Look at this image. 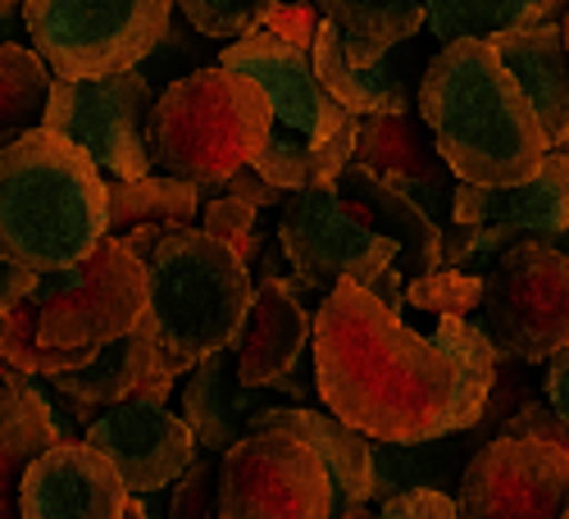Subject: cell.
<instances>
[{"mask_svg":"<svg viewBox=\"0 0 569 519\" xmlns=\"http://www.w3.org/2000/svg\"><path fill=\"white\" fill-rule=\"evenodd\" d=\"M310 356L319 401L383 442L429 438L460 379L456 356L433 333L410 328L356 278L323 292Z\"/></svg>","mask_w":569,"mask_h":519,"instance_id":"obj_1","label":"cell"},{"mask_svg":"<svg viewBox=\"0 0 569 519\" xmlns=\"http://www.w3.org/2000/svg\"><path fill=\"white\" fill-rule=\"evenodd\" d=\"M419 114L460 182H525L547 156L551 137L529 91L506 69L488 37L447 41L419 78Z\"/></svg>","mask_w":569,"mask_h":519,"instance_id":"obj_2","label":"cell"},{"mask_svg":"<svg viewBox=\"0 0 569 519\" xmlns=\"http://www.w3.org/2000/svg\"><path fill=\"white\" fill-rule=\"evenodd\" d=\"M110 238V173L73 137L28 128L0 151V256L37 273L78 265Z\"/></svg>","mask_w":569,"mask_h":519,"instance_id":"obj_3","label":"cell"},{"mask_svg":"<svg viewBox=\"0 0 569 519\" xmlns=\"http://www.w3.org/2000/svg\"><path fill=\"white\" fill-rule=\"evenodd\" d=\"M219 64L251 73L273 106V132L256 169L282 192H306L315 182H333L356 164L360 114H351L315 73V56L269 28L223 46Z\"/></svg>","mask_w":569,"mask_h":519,"instance_id":"obj_4","label":"cell"},{"mask_svg":"<svg viewBox=\"0 0 569 519\" xmlns=\"http://www.w3.org/2000/svg\"><path fill=\"white\" fill-rule=\"evenodd\" d=\"M147 278L151 301L137 323L151 328L178 379H187L206 356L232 347L256 297L251 260L197 223H169L147 256Z\"/></svg>","mask_w":569,"mask_h":519,"instance_id":"obj_5","label":"cell"},{"mask_svg":"<svg viewBox=\"0 0 569 519\" xmlns=\"http://www.w3.org/2000/svg\"><path fill=\"white\" fill-rule=\"evenodd\" d=\"M273 132V106L251 73L228 64L197 69L164 87L147 119L156 173H173L214 192L219 182L256 164Z\"/></svg>","mask_w":569,"mask_h":519,"instance_id":"obj_6","label":"cell"},{"mask_svg":"<svg viewBox=\"0 0 569 519\" xmlns=\"http://www.w3.org/2000/svg\"><path fill=\"white\" fill-rule=\"evenodd\" d=\"M32 301H37L41 342L78 369L110 342L128 338L137 319L147 315L151 301L147 260L119 232H110L87 260L41 273Z\"/></svg>","mask_w":569,"mask_h":519,"instance_id":"obj_7","label":"cell"},{"mask_svg":"<svg viewBox=\"0 0 569 519\" xmlns=\"http://www.w3.org/2000/svg\"><path fill=\"white\" fill-rule=\"evenodd\" d=\"M173 10L178 0H23V28L56 78H106L151 60Z\"/></svg>","mask_w":569,"mask_h":519,"instance_id":"obj_8","label":"cell"},{"mask_svg":"<svg viewBox=\"0 0 569 519\" xmlns=\"http://www.w3.org/2000/svg\"><path fill=\"white\" fill-rule=\"evenodd\" d=\"M479 319L501 365H538L569 342V251L551 238L506 247L488 269Z\"/></svg>","mask_w":569,"mask_h":519,"instance_id":"obj_9","label":"cell"},{"mask_svg":"<svg viewBox=\"0 0 569 519\" xmlns=\"http://www.w3.org/2000/svg\"><path fill=\"white\" fill-rule=\"evenodd\" d=\"M219 519H338L323 456L288 429H251L219 456Z\"/></svg>","mask_w":569,"mask_h":519,"instance_id":"obj_10","label":"cell"},{"mask_svg":"<svg viewBox=\"0 0 569 519\" xmlns=\"http://www.w3.org/2000/svg\"><path fill=\"white\" fill-rule=\"evenodd\" d=\"M565 223H569V151H551L525 182H510V187H483V182L456 178L451 223H447V265L488 269L506 247L529 238H556Z\"/></svg>","mask_w":569,"mask_h":519,"instance_id":"obj_11","label":"cell"},{"mask_svg":"<svg viewBox=\"0 0 569 519\" xmlns=\"http://www.w3.org/2000/svg\"><path fill=\"white\" fill-rule=\"evenodd\" d=\"M156 101L160 97L141 69L106 78H56L41 123L73 137L110 178H147L156 173L147 147V119Z\"/></svg>","mask_w":569,"mask_h":519,"instance_id":"obj_12","label":"cell"},{"mask_svg":"<svg viewBox=\"0 0 569 519\" xmlns=\"http://www.w3.org/2000/svg\"><path fill=\"white\" fill-rule=\"evenodd\" d=\"M278 247L315 292H333L342 278L369 288L378 273H388L401 260V247L392 238L342 206L338 178L292 192V201L278 210Z\"/></svg>","mask_w":569,"mask_h":519,"instance_id":"obj_13","label":"cell"},{"mask_svg":"<svg viewBox=\"0 0 569 519\" xmlns=\"http://www.w3.org/2000/svg\"><path fill=\"white\" fill-rule=\"evenodd\" d=\"M456 501L465 519H560L569 501V451L501 429L469 456Z\"/></svg>","mask_w":569,"mask_h":519,"instance_id":"obj_14","label":"cell"},{"mask_svg":"<svg viewBox=\"0 0 569 519\" xmlns=\"http://www.w3.org/2000/svg\"><path fill=\"white\" fill-rule=\"evenodd\" d=\"M82 438L97 442L119 465L123 483L137 497L169 492L187 475V469H192V460L201 456L197 429L187 419H178L156 397L123 401V406H110L101 415H91Z\"/></svg>","mask_w":569,"mask_h":519,"instance_id":"obj_15","label":"cell"},{"mask_svg":"<svg viewBox=\"0 0 569 519\" xmlns=\"http://www.w3.org/2000/svg\"><path fill=\"white\" fill-rule=\"evenodd\" d=\"M132 488L87 438L46 447L19 479V519H123Z\"/></svg>","mask_w":569,"mask_h":519,"instance_id":"obj_16","label":"cell"},{"mask_svg":"<svg viewBox=\"0 0 569 519\" xmlns=\"http://www.w3.org/2000/svg\"><path fill=\"white\" fill-rule=\"evenodd\" d=\"M278 251L264 247V265L256 273V297H251V310L242 319L232 338V351H237V369L251 388H273V379H282L301 356L306 347L315 342V315L319 306L310 310L306 301V282L301 278H282L278 273Z\"/></svg>","mask_w":569,"mask_h":519,"instance_id":"obj_17","label":"cell"},{"mask_svg":"<svg viewBox=\"0 0 569 519\" xmlns=\"http://www.w3.org/2000/svg\"><path fill=\"white\" fill-rule=\"evenodd\" d=\"M51 388L87 423L91 415H101L110 406H123V401H141V397L169 401V392L178 388V373L169 369L160 342L151 338V328L137 323L128 338L110 342L106 351H97L87 365L56 373Z\"/></svg>","mask_w":569,"mask_h":519,"instance_id":"obj_18","label":"cell"},{"mask_svg":"<svg viewBox=\"0 0 569 519\" xmlns=\"http://www.w3.org/2000/svg\"><path fill=\"white\" fill-rule=\"evenodd\" d=\"M356 160L392 178L401 192H410L433 219L451 223V164L438 151V137L423 114H369L360 119V147Z\"/></svg>","mask_w":569,"mask_h":519,"instance_id":"obj_19","label":"cell"},{"mask_svg":"<svg viewBox=\"0 0 569 519\" xmlns=\"http://www.w3.org/2000/svg\"><path fill=\"white\" fill-rule=\"evenodd\" d=\"M338 192L351 214H360L369 228H378L383 238H392L401 247L397 265L406 269V278H429L447 265V223L433 219L410 192H401L392 178L356 160L338 178Z\"/></svg>","mask_w":569,"mask_h":519,"instance_id":"obj_20","label":"cell"},{"mask_svg":"<svg viewBox=\"0 0 569 519\" xmlns=\"http://www.w3.org/2000/svg\"><path fill=\"white\" fill-rule=\"evenodd\" d=\"M269 392L273 388H251L237 369V351L223 347L182 379V419L197 429L206 456H223L237 438L251 433V419L269 406Z\"/></svg>","mask_w":569,"mask_h":519,"instance_id":"obj_21","label":"cell"},{"mask_svg":"<svg viewBox=\"0 0 569 519\" xmlns=\"http://www.w3.org/2000/svg\"><path fill=\"white\" fill-rule=\"evenodd\" d=\"M492 41V51L506 60V69L529 91V101L551 137V151H565L569 141V46L560 23H529L506 28Z\"/></svg>","mask_w":569,"mask_h":519,"instance_id":"obj_22","label":"cell"},{"mask_svg":"<svg viewBox=\"0 0 569 519\" xmlns=\"http://www.w3.org/2000/svg\"><path fill=\"white\" fill-rule=\"evenodd\" d=\"M251 429H288L323 456L328 475H333V492H338V519L351 506L373 501V438L351 429L333 410L323 415L310 406H264L251 419Z\"/></svg>","mask_w":569,"mask_h":519,"instance_id":"obj_23","label":"cell"},{"mask_svg":"<svg viewBox=\"0 0 569 519\" xmlns=\"http://www.w3.org/2000/svg\"><path fill=\"white\" fill-rule=\"evenodd\" d=\"M310 56H315L319 82L333 91V97L351 114L369 119V114H401V110H410V91H406V78L397 69L392 51L388 56L360 51V46L333 19H323L319 41H315Z\"/></svg>","mask_w":569,"mask_h":519,"instance_id":"obj_24","label":"cell"},{"mask_svg":"<svg viewBox=\"0 0 569 519\" xmlns=\"http://www.w3.org/2000/svg\"><path fill=\"white\" fill-rule=\"evenodd\" d=\"M64 397L51 388V379H37V373H23L14 365H6V429H0V447H6V492L10 501H19L14 488V469H28L46 447L78 438V429L87 423L60 406Z\"/></svg>","mask_w":569,"mask_h":519,"instance_id":"obj_25","label":"cell"},{"mask_svg":"<svg viewBox=\"0 0 569 519\" xmlns=\"http://www.w3.org/2000/svg\"><path fill=\"white\" fill-rule=\"evenodd\" d=\"M488 438L473 429L465 433H442V438H410V442H383L373 438V497L388 501L410 488H442L456 492L469 456Z\"/></svg>","mask_w":569,"mask_h":519,"instance_id":"obj_26","label":"cell"},{"mask_svg":"<svg viewBox=\"0 0 569 519\" xmlns=\"http://www.w3.org/2000/svg\"><path fill=\"white\" fill-rule=\"evenodd\" d=\"M433 338L456 356L460 379H456V392H451L447 410L433 419L429 438L465 433V429H473V423H483V415H488V397H492L497 373H501V351L473 315H438Z\"/></svg>","mask_w":569,"mask_h":519,"instance_id":"obj_27","label":"cell"},{"mask_svg":"<svg viewBox=\"0 0 569 519\" xmlns=\"http://www.w3.org/2000/svg\"><path fill=\"white\" fill-rule=\"evenodd\" d=\"M315 6L369 56H388L392 46L429 28V0H315Z\"/></svg>","mask_w":569,"mask_h":519,"instance_id":"obj_28","label":"cell"},{"mask_svg":"<svg viewBox=\"0 0 569 519\" xmlns=\"http://www.w3.org/2000/svg\"><path fill=\"white\" fill-rule=\"evenodd\" d=\"M569 0H429V32L447 46L460 37H497L506 28L547 23Z\"/></svg>","mask_w":569,"mask_h":519,"instance_id":"obj_29","label":"cell"},{"mask_svg":"<svg viewBox=\"0 0 569 519\" xmlns=\"http://www.w3.org/2000/svg\"><path fill=\"white\" fill-rule=\"evenodd\" d=\"M201 187L173 178V173H147V178H110V232L151 223V219H169V223H192V214L201 210Z\"/></svg>","mask_w":569,"mask_h":519,"instance_id":"obj_30","label":"cell"},{"mask_svg":"<svg viewBox=\"0 0 569 519\" xmlns=\"http://www.w3.org/2000/svg\"><path fill=\"white\" fill-rule=\"evenodd\" d=\"M56 69L41 60V51H28L19 41L0 46V132H6V141L41 123Z\"/></svg>","mask_w":569,"mask_h":519,"instance_id":"obj_31","label":"cell"},{"mask_svg":"<svg viewBox=\"0 0 569 519\" xmlns=\"http://www.w3.org/2000/svg\"><path fill=\"white\" fill-rule=\"evenodd\" d=\"M0 310H6V323H0V356H6V365L23 369V373H37V379H56V373L73 369L60 351H51L41 342L32 297H23L14 306H0Z\"/></svg>","mask_w":569,"mask_h":519,"instance_id":"obj_32","label":"cell"},{"mask_svg":"<svg viewBox=\"0 0 569 519\" xmlns=\"http://www.w3.org/2000/svg\"><path fill=\"white\" fill-rule=\"evenodd\" d=\"M483 288H488V278H483L479 269L442 265V269L429 273V278H410L406 301H410L415 310H423V315H479Z\"/></svg>","mask_w":569,"mask_h":519,"instance_id":"obj_33","label":"cell"},{"mask_svg":"<svg viewBox=\"0 0 569 519\" xmlns=\"http://www.w3.org/2000/svg\"><path fill=\"white\" fill-rule=\"evenodd\" d=\"M278 6L282 0H178L182 19L214 41H237L247 32H260Z\"/></svg>","mask_w":569,"mask_h":519,"instance_id":"obj_34","label":"cell"},{"mask_svg":"<svg viewBox=\"0 0 569 519\" xmlns=\"http://www.w3.org/2000/svg\"><path fill=\"white\" fill-rule=\"evenodd\" d=\"M256 214H260V206L223 192L219 201H206L201 228H210L214 238H223L228 247H237L247 260H256V256H264V242H260V232H256Z\"/></svg>","mask_w":569,"mask_h":519,"instance_id":"obj_35","label":"cell"},{"mask_svg":"<svg viewBox=\"0 0 569 519\" xmlns=\"http://www.w3.org/2000/svg\"><path fill=\"white\" fill-rule=\"evenodd\" d=\"M169 519H219V460H192V469L173 483Z\"/></svg>","mask_w":569,"mask_h":519,"instance_id":"obj_36","label":"cell"},{"mask_svg":"<svg viewBox=\"0 0 569 519\" xmlns=\"http://www.w3.org/2000/svg\"><path fill=\"white\" fill-rule=\"evenodd\" d=\"M373 519H465L456 492L442 488H410L401 497H388L383 510H373Z\"/></svg>","mask_w":569,"mask_h":519,"instance_id":"obj_37","label":"cell"},{"mask_svg":"<svg viewBox=\"0 0 569 519\" xmlns=\"http://www.w3.org/2000/svg\"><path fill=\"white\" fill-rule=\"evenodd\" d=\"M264 28L278 32V37H288L292 46H306V51H315L319 28H323V10L315 6V0H282V6L269 14Z\"/></svg>","mask_w":569,"mask_h":519,"instance_id":"obj_38","label":"cell"},{"mask_svg":"<svg viewBox=\"0 0 569 519\" xmlns=\"http://www.w3.org/2000/svg\"><path fill=\"white\" fill-rule=\"evenodd\" d=\"M214 192H228V197H242V201H251V206H260V210H282V206H288L292 201V192H282V187L278 182H269L256 164H247L242 173H232L228 182H219L214 187Z\"/></svg>","mask_w":569,"mask_h":519,"instance_id":"obj_39","label":"cell"},{"mask_svg":"<svg viewBox=\"0 0 569 519\" xmlns=\"http://www.w3.org/2000/svg\"><path fill=\"white\" fill-rule=\"evenodd\" d=\"M547 401L569 423V342L547 360Z\"/></svg>","mask_w":569,"mask_h":519,"instance_id":"obj_40","label":"cell"},{"mask_svg":"<svg viewBox=\"0 0 569 519\" xmlns=\"http://www.w3.org/2000/svg\"><path fill=\"white\" fill-rule=\"evenodd\" d=\"M37 269H28V265H19V260H6V269H0V306H14V301H23V297H32V288H37Z\"/></svg>","mask_w":569,"mask_h":519,"instance_id":"obj_41","label":"cell"},{"mask_svg":"<svg viewBox=\"0 0 569 519\" xmlns=\"http://www.w3.org/2000/svg\"><path fill=\"white\" fill-rule=\"evenodd\" d=\"M123 519H169V515H160V510H151L147 501H141L137 492H132V506H128V515Z\"/></svg>","mask_w":569,"mask_h":519,"instance_id":"obj_42","label":"cell"},{"mask_svg":"<svg viewBox=\"0 0 569 519\" xmlns=\"http://www.w3.org/2000/svg\"><path fill=\"white\" fill-rule=\"evenodd\" d=\"M342 519H373V510H369V501H365V506H351Z\"/></svg>","mask_w":569,"mask_h":519,"instance_id":"obj_43","label":"cell"},{"mask_svg":"<svg viewBox=\"0 0 569 519\" xmlns=\"http://www.w3.org/2000/svg\"><path fill=\"white\" fill-rule=\"evenodd\" d=\"M551 242H556V247H560V251H569V223H565V228H560V232H556V238H551Z\"/></svg>","mask_w":569,"mask_h":519,"instance_id":"obj_44","label":"cell"},{"mask_svg":"<svg viewBox=\"0 0 569 519\" xmlns=\"http://www.w3.org/2000/svg\"><path fill=\"white\" fill-rule=\"evenodd\" d=\"M560 28H565V46H569V10H565V23Z\"/></svg>","mask_w":569,"mask_h":519,"instance_id":"obj_45","label":"cell"},{"mask_svg":"<svg viewBox=\"0 0 569 519\" xmlns=\"http://www.w3.org/2000/svg\"><path fill=\"white\" fill-rule=\"evenodd\" d=\"M560 519H569V501H565V515H560Z\"/></svg>","mask_w":569,"mask_h":519,"instance_id":"obj_46","label":"cell"}]
</instances>
